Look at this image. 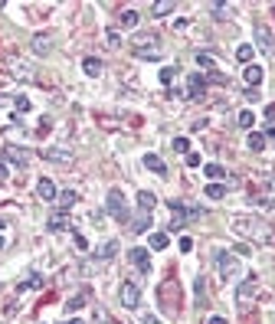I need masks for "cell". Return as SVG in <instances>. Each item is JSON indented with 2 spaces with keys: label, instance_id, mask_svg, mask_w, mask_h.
<instances>
[{
  "label": "cell",
  "instance_id": "obj_21",
  "mask_svg": "<svg viewBox=\"0 0 275 324\" xmlns=\"http://www.w3.org/2000/svg\"><path fill=\"white\" fill-rule=\"evenodd\" d=\"M190 99H200L203 95V85H206V75H190Z\"/></svg>",
  "mask_w": 275,
  "mask_h": 324
},
{
  "label": "cell",
  "instance_id": "obj_29",
  "mask_svg": "<svg viewBox=\"0 0 275 324\" xmlns=\"http://www.w3.org/2000/svg\"><path fill=\"white\" fill-rule=\"evenodd\" d=\"M256 36H259V46H262V50H272V33L265 30V26H259Z\"/></svg>",
  "mask_w": 275,
  "mask_h": 324
},
{
  "label": "cell",
  "instance_id": "obj_5",
  "mask_svg": "<svg viewBox=\"0 0 275 324\" xmlns=\"http://www.w3.org/2000/svg\"><path fill=\"white\" fill-rule=\"evenodd\" d=\"M121 305L131 308V311L141 305V288H138L134 282H121Z\"/></svg>",
  "mask_w": 275,
  "mask_h": 324
},
{
  "label": "cell",
  "instance_id": "obj_3",
  "mask_svg": "<svg viewBox=\"0 0 275 324\" xmlns=\"http://www.w3.org/2000/svg\"><path fill=\"white\" fill-rule=\"evenodd\" d=\"M105 213H112L118 223H128V206H125V194H121V190H108V197H105Z\"/></svg>",
  "mask_w": 275,
  "mask_h": 324
},
{
  "label": "cell",
  "instance_id": "obj_16",
  "mask_svg": "<svg viewBox=\"0 0 275 324\" xmlns=\"http://www.w3.org/2000/svg\"><path fill=\"white\" fill-rule=\"evenodd\" d=\"M138 206H141V213H151L157 206V197L151 194V190H141V194H138Z\"/></svg>",
  "mask_w": 275,
  "mask_h": 324
},
{
  "label": "cell",
  "instance_id": "obj_27",
  "mask_svg": "<svg viewBox=\"0 0 275 324\" xmlns=\"http://www.w3.org/2000/svg\"><path fill=\"white\" fill-rule=\"evenodd\" d=\"M39 285H43V275H30V279H26V282H20V285H17V292L23 295L26 288H39Z\"/></svg>",
  "mask_w": 275,
  "mask_h": 324
},
{
  "label": "cell",
  "instance_id": "obj_12",
  "mask_svg": "<svg viewBox=\"0 0 275 324\" xmlns=\"http://www.w3.org/2000/svg\"><path fill=\"white\" fill-rule=\"evenodd\" d=\"M10 72L17 75V79H23V82H33V79H36V69H33L30 63H13Z\"/></svg>",
  "mask_w": 275,
  "mask_h": 324
},
{
  "label": "cell",
  "instance_id": "obj_11",
  "mask_svg": "<svg viewBox=\"0 0 275 324\" xmlns=\"http://www.w3.org/2000/svg\"><path fill=\"white\" fill-rule=\"evenodd\" d=\"M144 167H148L151 174H157V177H167V164H164L157 154H144Z\"/></svg>",
  "mask_w": 275,
  "mask_h": 324
},
{
  "label": "cell",
  "instance_id": "obj_42",
  "mask_svg": "<svg viewBox=\"0 0 275 324\" xmlns=\"http://www.w3.org/2000/svg\"><path fill=\"white\" fill-rule=\"evenodd\" d=\"M141 324H161V318H157V314H144Z\"/></svg>",
  "mask_w": 275,
  "mask_h": 324
},
{
  "label": "cell",
  "instance_id": "obj_37",
  "mask_svg": "<svg viewBox=\"0 0 275 324\" xmlns=\"http://www.w3.org/2000/svg\"><path fill=\"white\" fill-rule=\"evenodd\" d=\"M174 75H177L174 66H164V69H161V82H164V85H170V82H174Z\"/></svg>",
  "mask_w": 275,
  "mask_h": 324
},
{
  "label": "cell",
  "instance_id": "obj_38",
  "mask_svg": "<svg viewBox=\"0 0 275 324\" xmlns=\"http://www.w3.org/2000/svg\"><path fill=\"white\" fill-rule=\"evenodd\" d=\"M105 43L112 46V50H118V46H121V36H118L115 30H108V33H105Z\"/></svg>",
  "mask_w": 275,
  "mask_h": 324
},
{
  "label": "cell",
  "instance_id": "obj_43",
  "mask_svg": "<svg viewBox=\"0 0 275 324\" xmlns=\"http://www.w3.org/2000/svg\"><path fill=\"white\" fill-rule=\"evenodd\" d=\"M138 59H161V53H134Z\"/></svg>",
  "mask_w": 275,
  "mask_h": 324
},
{
  "label": "cell",
  "instance_id": "obj_30",
  "mask_svg": "<svg viewBox=\"0 0 275 324\" xmlns=\"http://www.w3.org/2000/svg\"><path fill=\"white\" fill-rule=\"evenodd\" d=\"M252 121H256V115H252V112H239V115H236V125L246 128V131L252 128Z\"/></svg>",
  "mask_w": 275,
  "mask_h": 324
},
{
  "label": "cell",
  "instance_id": "obj_6",
  "mask_svg": "<svg viewBox=\"0 0 275 324\" xmlns=\"http://www.w3.org/2000/svg\"><path fill=\"white\" fill-rule=\"evenodd\" d=\"M4 157H7V164H17V167H26V164H30V151L17 148V144H7Z\"/></svg>",
  "mask_w": 275,
  "mask_h": 324
},
{
  "label": "cell",
  "instance_id": "obj_33",
  "mask_svg": "<svg viewBox=\"0 0 275 324\" xmlns=\"http://www.w3.org/2000/svg\"><path fill=\"white\" fill-rule=\"evenodd\" d=\"M197 305H206V282H203V275H200V279H197Z\"/></svg>",
  "mask_w": 275,
  "mask_h": 324
},
{
  "label": "cell",
  "instance_id": "obj_51",
  "mask_svg": "<svg viewBox=\"0 0 275 324\" xmlns=\"http://www.w3.org/2000/svg\"><path fill=\"white\" fill-rule=\"evenodd\" d=\"M66 324H82V321H66Z\"/></svg>",
  "mask_w": 275,
  "mask_h": 324
},
{
  "label": "cell",
  "instance_id": "obj_10",
  "mask_svg": "<svg viewBox=\"0 0 275 324\" xmlns=\"http://www.w3.org/2000/svg\"><path fill=\"white\" fill-rule=\"evenodd\" d=\"M128 259H131L141 272H151V256H148V249H144V246H134V249L128 252Z\"/></svg>",
  "mask_w": 275,
  "mask_h": 324
},
{
  "label": "cell",
  "instance_id": "obj_7",
  "mask_svg": "<svg viewBox=\"0 0 275 324\" xmlns=\"http://www.w3.org/2000/svg\"><path fill=\"white\" fill-rule=\"evenodd\" d=\"M256 288H259L256 275H249L246 282H239V288H236V298H239V305H249V301H252V295H256Z\"/></svg>",
  "mask_w": 275,
  "mask_h": 324
},
{
  "label": "cell",
  "instance_id": "obj_17",
  "mask_svg": "<svg viewBox=\"0 0 275 324\" xmlns=\"http://www.w3.org/2000/svg\"><path fill=\"white\" fill-rule=\"evenodd\" d=\"M46 226H50V233H66V229H69V219H66V213H53V216H50V223H46Z\"/></svg>",
  "mask_w": 275,
  "mask_h": 324
},
{
  "label": "cell",
  "instance_id": "obj_39",
  "mask_svg": "<svg viewBox=\"0 0 275 324\" xmlns=\"http://www.w3.org/2000/svg\"><path fill=\"white\" fill-rule=\"evenodd\" d=\"M72 246H75L79 252H85V249H88V243H85V236H82V233H72Z\"/></svg>",
  "mask_w": 275,
  "mask_h": 324
},
{
  "label": "cell",
  "instance_id": "obj_14",
  "mask_svg": "<svg viewBox=\"0 0 275 324\" xmlns=\"http://www.w3.org/2000/svg\"><path fill=\"white\" fill-rule=\"evenodd\" d=\"M243 79H246V85H252V88H256V85H262V66H256V63H252V66H246Z\"/></svg>",
  "mask_w": 275,
  "mask_h": 324
},
{
  "label": "cell",
  "instance_id": "obj_36",
  "mask_svg": "<svg viewBox=\"0 0 275 324\" xmlns=\"http://www.w3.org/2000/svg\"><path fill=\"white\" fill-rule=\"evenodd\" d=\"M213 17L226 20V17H230V4H213Z\"/></svg>",
  "mask_w": 275,
  "mask_h": 324
},
{
  "label": "cell",
  "instance_id": "obj_52",
  "mask_svg": "<svg viewBox=\"0 0 275 324\" xmlns=\"http://www.w3.org/2000/svg\"><path fill=\"white\" fill-rule=\"evenodd\" d=\"M272 13H275V4H272Z\"/></svg>",
  "mask_w": 275,
  "mask_h": 324
},
{
  "label": "cell",
  "instance_id": "obj_24",
  "mask_svg": "<svg viewBox=\"0 0 275 324\" xmlns=\"http://www.w3.org/2000/svg\"><path fill=\"white\" fill-rule=\"evenodd\" d=\"M210 200H223L226 197V183H206V190H203Z\"/></svg>",
  "mask_w": 275,
  "mask_h": 324
},
{
  "label": "cell",
  "instance_id": "obj_8",
  "mask_svg": "<svg viewBox=\"0 0 275 324\" xmlns=\"http://www.w3.org/2000/svg\"><path fill=\"white\" fill-rule=\"evenodd\" d=\"M36 197H39V200H56V197H59L56 183H53L50 177H39V180H36Z\"/></svg>",
  "mask_w": 275,
  "mask_h": 324
},
{
  "label": "cell",
  "instance_id": "obj_46",
  "mask_svg": "<svg viewBox=\"0 0 275 324\" xmlns=\"http://www.w3.org/2000/svg\"><path fill=\"white\" fill-rule=\"evenodd\" d=\"M206 324H226V318H219V314H213V318L206 321Z\"/></svg>",
  "mask_w": 275,
  "mask_h": 324
},
{
  "label": "cell",
  "instance_id": "obj_28",
  "mask_svg": "<svg viewBox=\"0 0 275 324\" xmlns=\"http://www.w3.org/2000/svg\"><path fill=\"white\" fill-rule=\"evenodd\" d=\"M246 144H249V151H262L265 148V134H256V131H252V134L246 137Z\"/></svg>",
  "mask_w": 275,
  "mask_h": 324
},
{
  "label": "cell",
  "instance_id": "obj_50",
  "mask_svg": "<svg viewBox=\"0 0 275 324\" xmlns=\"http://www.w3.org/2000/svg\"><path fill=\"white\" fill-rule=\"evenodd\" d=\"M4 229H7V219H4V216H0V233H4Z\"/></svg>",
  "mask_w": 275,
  "mask_h": 324
},
{
  "label": "cell",
  "instance_id": "obj_13",
  "mask_svg": "<svg viewBox=\"0 0 275 324\" xmlns=\"http://www.w3.org/2000/svg\"><path fill=\"white\" fill-rule=\"evenodd\" d=\"M79 203V194L75 190H63V194L56 197V206H59V213H66V210H72V206Z\"/></svg>",
  "mask_w": 275,
  "mask_h": 324
},
{
  "label": "cell",
  "instance_id": "obj_47",
  "mask_svg": "<svg viewBox=\"0 0 275 324\" xmlns=\"http://www.w3.org/2000/svg\"><path fill=\"white\" fill-rule=\"evenodd\" d=\"M265 141H272V144H275V128H269V131H265Z\"/></svg>",
  "mask_w": 275,
  "mask_h": 324
},
{
  "label": "cell",
  "instance_id": "obj_20",
  "mask_svg": "<svg viewBox=\"0 0 275 324\" xmlns=\"http://www.w3.org/2000/svg\"><path fill=\"white\" fill-rule=\"evenodd\" d=\"M148 246L154 252H161V249H167L170 246V239H167V233H151V239H148Z\"/></svg>",
  "mask_w": 275,
  "mask_h": 324
},
{
  "label": "cell",
  "instance_id": "obj_4",
  "mask_svg": "<svg viewBox=\"0 0 275 324\" xmlns=\"http://www.w3.org/2000/svg\"><path fill=\"white\" fill-rule=\"evenodd\" d=\"M43 161L59 164V167H69V164L75 161V154H72L69 148H46V151H43Z\"/></svg>",
  "mask_w": 275,
  "mask_h": 324
},
{
  "label": "cell",
  "instance_id": "obj_23",
  "mask_svg": "<svg viewBox=\"0 0 275 324\" xmlns=\"http://www.w3.org/2000/svg\"><path fill=\"white\" fill-rule=\"evenodd\" d=\"M206 177H210V183H223V177H226V167H219V164H206Z\"/></svg>",
  "mask_w": 275,
  "mask_h": 324
},
{
  "label": "cell",
  "instance_id": "obj_15",
  "mask_svg": "<svg viewBox=\"0 0 275 324\" xmlns=\"http://www.w3.org/2000/svg\"><path fill=\"white\" fill-rule=\"evenodd\" d=\"M115 252H118V239H108V243H102V246H99L95 259H99V262H108V259L115 256Z\"/></svg>",
  "mask_w": 275,
  "mask_h": 324
},
{
  "label": "cell",
  "instance_id": "obj_18",
  "mask_svg": "<svg viewBox=\"0 0 275 324\" xmlns=\"http://www.w3.org/2000/svg\"><path fill=\"white\" fill-rule=\"evenodd\" d=\"M82 72H85V75H92V79H99V75H102V63H99L95 56L82 59Z\"/></svg>",
  "mask_w": 275,
  "mask_h": 324
},
{
  "label": "cell",
  "instance_id": "obj_34",
  "mask_svg": "<svg viewBox=\"0 0 275 324\" xmlns=\"http://www.w3.org/2000/svg\"><path fill=\"white\" fill-rule=\"evenodd\" d=\"M236 59H239V63H249V59H252V46H249V43H243V46L236 50Z\"/></svg>",
  "mask_w": 275,
  "mask_h": 324
},
{
  "label": "cell",
  "instance_id": "obj_35",
  "mask_svg": "<svg viewBox=\"0 0 275 324\" xmlns=\"http://www.w3.org/2000/svg\"><path fill=\"white\" fill-rule=\"evenodd\" d=\"M13 108H17V112H30V99H26V95H17V99H13Z\"/></svg>",
  "mask_w": 275,
  "mask_h": 324
},
{
  "label": "cell",
  "instance_id": "obj_44",
  "mask_svg": "<svg viewBox=\"0 0 275 324\" xmlns=\"http://www.w3.org/2000/svg\"><path fill=\"white\" fill-rule=\"evenodd\" d=\"M95 321H99V324H105V321H108V314H105V308H99V311H95Z\"/></svg>",
  "mask_w": 275,
  "mask_h": 324
},
{
  "label": "cell",
  "instance_id": "obj_48",
  "mask_svg": "<svg viewBox=\"0 0 275 324\" xmlns=\"http://www.w3.org/2000/svg\"><path fill=\"white\" fill-rule=\"evenodd\" d=\"M0 180H7V164L0 161Z\"/></svg>",
  "mask_w": 275,
  "mask_h": 324
},
{
  "label": "cell",
  "instance_id": "obj_22",
  "mask_svg": "<svg viewBox=\"0 0 275 324\" xmlns=\"http://www.w3.org/2000/svg\"><path fill=\"white\" fill-rule=\"evenodd\" d=\"M85 301H88V292H79V295H72V298L66 301V311L72 314V311H79V308H85Z\"/></svg>",
  "mask_w": 275,
  "mask_h": 324
},
{
  "label": "cell",
  "instance_id": "obj_41",
  "mask_svg": "<svg viewBox=\"0 0 275 324\" xmlns=\"http://www.w3.org/2000/svg\"><path fill=\"white\" fill-rule=\"evenodd\" d=\"M187 164H190V167H200V154H194V151H190V154H187Z\"/></svg>",
  "mask_w": 275,
  "mask_h": 324
},
{
  "label": "cell",
  "instance_id": "obj_2",
  "mask_svg": "<svg viewBox=\"0 0 275 324\" xmlns=\"http://www.w3.org/2000/svg\"><path fill=\"white\" fill-rule=\"evenodd\" d=\"M213 262H216V268H219V275H223V279H236V275L243 272L239 259L233 256V252H226V249H216V256H213Z\"/></svg>",
  "mask_w": 275,
  "mask_h": 324
},
{
  "label": "cell",
  "instance_id": "obj_19",
  "mask_svg": "<svg viewBox=\"0 0 275 324\" xmlns=\"http://www.w3.org/2000/svg\"><path fill=\"white\" fill-rule=\"evenodd\" d=\"M170 10H177L174 0H157V4H151V13H154V17H167Z\"/></svg>",
  "mask_w": 275,
  "mask_h": 324
},
{
  "label": "cell",
  "instance_id": "obj_26",
  "mask_svg": "<svg viewBox=\"0 0 275 324\" xmlns=\"http://www.w3.org/2000/svg\"><path fill=\"white\" fill-rule=\"evenodd\" d=\"M131 229H134V233H144V229H151V213H138V219L131 223Z\"/></svg>",
  "mask_w": 275,
  "mask_h": 324
},
{
  "label": "cell",
  "instance_id": "obj_45",
  "mask_svg": "<svg viewBox=\"0 0 275 324\" xmlns=\"http://www.w3.org/2000/svg\"><path fill=\"white\" fill-rule=\"evenodd\" d=\"M265 118L275 121V102H272V105H265Z\"/></svg>",
  "mask_w": 275,
  "mask_h": 324
},
{
  "label": "cell",
  "instance_id": "obj_31",
  "mask_svg": "<svg viewBox=\"0 0 275 324\" xmlns=\"http://www.w3.org/2000/svg\"><path fill=\"white\" fill-rule=\"evenodd\" d=\"M197 66H200V69H206V72H213L216 59H213V56H206V53H197Z\"/></svg>",
  "mask_w": 275,
  "mask_h": 324
},
{
  "label": "cell",
  "instance_id": "obj_49",
  "mask_svg": "<svg viewBox=\"0 0 275 324\" xmlns=\"http://www.w3.org/2000/svg\"><path fill=\"white\" fill-rule=\"evenodd\" d=\"M7 249V239H4V233H0V252H4Z\"/></svg>",
  "mask_w": 275,
  "mask_h": 324
},
{
  "label": "cell",
  "instance_id": "obj_25",
  "mask_svg": "<svg viewBox=\"0 0 275 324\" xmlns=\"http://www.w3.org/2000/svg\"><path fill=\"white\" fill-rule=\"evenodd\" d=\"M121 26H125V30H131V26H138V20H141V17H138V10H121Z\"/></svg>",
  "mask_w": 275,
  "mask_h": 324
},
{
  "label": "cell",
  "instance_id": "obj_1",
  "mask_svg": "<svg viewBox=\"0 0 275 324\" xmlns=\"http://www.w3.org/2000/svg\"><path fill=\"white\" fill-rule=\"evenodd\" d=\"M233 229H236L239 236L252 239V243H262V246H269V243H275V233H272V226H269V223H262V219H249V216H236V219H233Z\"/></svg>",
  "mask_w": 275,
  "mask_h": 324
},
{
  "label": "cell",
  "instance_id": "obj_40",
  "mask_svg": "<svg viewBox=\"0 0 275 324\" xmlns=\"http://www.w3.org/2000/svg\"><path fill=\"white\" fill-rule=\"evenodd\" d=\"M190 249H194V239H190V236H180V252H190Z\"/></svg>",
  "mask_w": 275,
  "mask_h": 324
},
{
  "label": "cell",
  "instance_id": "obj_32",
  "mask_svg": "<svg viewBox=\"0 0 275 324\" xmlns=\"http://www.w3.org/2000/svg\"><path fill=\"white\" fill-rule=\"evenodd\" d=\"M170 144H174V151H177V154H190V137H174Z\"/></svg>",
  "mask_w": 275,
  "mask_h": 324
},
{
  "label": "cell",
  "instance_id": "obj_9",
  "mask_svg": "<svg viewBox=\"0 0 275 324\" xmlns=\"http://www.w3.org/2000/svg\"><path fill=\"white\" fill-rule=\"evenodd\" d=\"M33 53H36V56H50L53 53V36L50 33H36V36H33Z\"/></svg>",
  "mask_w": 275,
  "mask_h": 324
}]
</instances>
